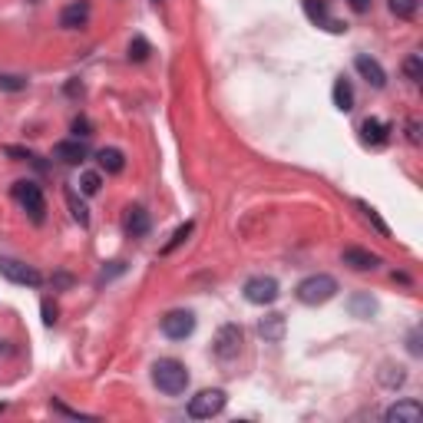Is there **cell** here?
Masks as SVG:
<instances>
[{"label":"cell","mask_w":423,"mask_h":423,"mask_svg":"<svg viewBox=\"0 0 423 423\" xmlns=\"http://www.w3.org/2000/svg\"><path fill=\"white\" fill-rule=\"evenodd\" d=\"M3 410H7V407H3V404H0V413H3Z\"/></svg>","instance_id":"36"},{"label":"cell","mask_w":423,"mask_h":423,"mask_svg":"<svg viewBox=\"0 0 423 423\" xmlns=\"http://www.w3.org/2000/svg\"><path fill=\"white\" fill-rule=\"evenodd\" d=\"M294 294H298L301 304L317 308V304H328L337 294V281H334L331 274H308L301 285L294 288Z\"/></svg>","instance_id":"2"},{"label":"cell","mask_w":423,"mask_h":423,"mask_svg":"<svg viewBox=\"0 0 423 423\" xmlns=\"http://www.w3.org/2000/svg\"><path fill=\"white\" fill-rule=\"evenodd\" d=\"M361 136H364V142H370V146H384L387 142V136H391V126L384 120H364L361 122Z\"/></svg>","instance_id":"16"},{"label":"cell","mask_w":423,"mask_h":423,"mask_svg":"<svg viewBox=\"0 0 423 423\" xmlns=\"http://www.w3.org/2000/svg\"><path fill=\"white\" fill-rule=\"evenodd\" d=\"M96 162H100V169H103V172H109V176H120L122 169H126V156H122L116 146H106V149L96 152Z\"/></svg>","instance_id":"17"},{"label":"cell","mask_w":423,"mask_h":423,"mask_svg":"<svg viewBox=\"0 0 423 423\" xmlns=\"http://www.w3.org/2000/svg\"><path fill=\"white\" fill-rule=\"evenodd\" d=\"M348 308H350V314L354 317H361V321H370V317L377 314V301H374V298H370V294H354V298H350L348 301Z\"/></svg>","instance_id":"20"},{"label":"cell","mask_w":423,"mask_h":423,"mask_svg":"<svg viewBox=\"0 0 423 423\" xmlns=\"http://www.w3.org/2000/svg\"><path fill=\"white\" fill-rule=\"evenodd\" d=\"M53 159H60L63 166H79L86 159V146L79 139H63L53 146Z\"/></svg>","instance_id":"12"},{"label":"cell","mask_w":423,"mask_h":423,"mask_svg":"<svg viewBox=\"0 0 423 423\" xmlns=\"http://www.w3.org/2000/svg\"><path fill=\"white\" fill-rule=\"evenodd\" d=\"M149 53H152V46L146 37H133L129 40V60L133 63H142V60H149Z\"/></svg>","instance_id":"25"},{"label":"cell","mask_w":423,"mask_h":423,"mask_svg":"<svg viewBox=\"0 0 423 423\" xmlns=\"http://www.w3.org/2000/svg\"><path fill=\"white\" fill-rule=\"evenodd\" d=\"M14 198L20 202V209L24 212H30V218L40 225L44 222V212H46V202H44V192H40V185L37 182H30V179H20V182H14Z\"/></svg>","instance_id":"4"},{"label":"cell","mask_w":423,"mask_h":423,"mask_svg":"<svg viewBox=\"0 0 423 423\" xmlns=\"http://www.w3.org/2000/svg\"><path fill=\"white\" fill-rule=\"evenodd\" d=\"M304 14H308V20L311 24H317V27H328V30H344L337 20H331V14H328V3L324 0H304Z\"/></svg>","instance_id":"15"},{"label":"cell","mask_w":423,"mask_h":423,"mask_svg":"<svg viewBox=\"0 0 423 423\" xmlns=\"http://www.w3.org/2000/svg\"><path fill=\"white\" fill-rule=\"evenodd\" d=\"M354 70H357V73H361L364 79L374 86V90H384V86H387V73H384V66H380L374 57L357 53V57H354Z\"/></svg>","instance_id":"9"},{"label":"cell","mask_w":423,"mask_h":423,"mask_svg":"<svg viewBox=\"0 0 423 423\" xmlns=\"http://www.w3.org/2000/svg\"><path fill=\"white\" fill-rule=\"evenodd\" d=\"M420 417H423V407L417 400H400V404L387 407V413H384L387 423H417Z\"/></svg>","instance_id":"13"},{"label":"cell","mask_w":423,"mask_h":423,"mask_svg":"<svg viewBox=\"0 0 423 423\" xmlns=\"http://www.w3.org/2000/svg\"><path fill=\"white\" fill-rule=\"evenodd\" d=\"M0 274L7 278V281H14V285H24V288H40L44 285V274L30 268V265H24V261H14V258H0Z\"/></svg>","instance_id":"8"},{"label":"cell","mask_w":423,"mask_h":423,"mask_svg":"<svg viewBox=\"0 0 423 423\" xmlns=\"http://www.w3.org/2000/svg\"><path fill=\"white\" fill-rule=\"evenodd\" d=\"M245 301L248 304H258V308H265V304H274L278 301V281H274L272 274H255V278H248L245 281Z\"/></svg>","instance_id":"5"},{"label":"cell","mask_w":423,"mask_h":423,"mask_svg":"<svg viewBox=\"0 0 423 423\" xmlns=\"http://www.w3.org/2000/svg\"><path fill=\"white\" fill-rule=\"evenodd\" d=\"M63 196H66V205H70V215H73L76 222H79V225H83V228L90 225V209H86V205L79 202V196H76V189H66Z\"/></svg>","instance_id":"21"},{"label":"cell","mask_w":423,"mask_h":423,"mask_svg":"<svg viewBox=\"0 0 423 423\" xmlns=\"http://www.w3.org/2000/svg\"><path fill=\"white\" fill-rule=\"evenodd\" d=\"M344 265L348 268H354V272H374L380 265V258L374 255V252H367V248H344Z\"/></svg>","instance_id":"14"},{"label":"cell","mask_w":423,"mask_h":423,"mask_svg":"<svg viewBox=\"0 0 423 423\" xmlns=\"http://www.w3.org/2000/svg\"><path fill=\"white\" fill-rule=\"evenodd\" d=\"M357 205H361V212H364V218H367V222H370V225L377 228L380 235H384V238H391V228H387V222H384V218H380V212L374 209V205H370V202H357Z\"/></svg>","instance_id":"22"},{"label":"cell","mask_w":423,"mask_h":423,"mask_svg":"<svg viewBox=\"0 0 423 423\" xmlns=\"http://www.w3.org/2000/svg\"><path fill=\"white\" fill-rule=\"evenodd\" d=\"M407 139L413 142V146H420V122H417V120L407 122Z\"/></svg>","instance_id":"32"},{"label":"cell","mask_w":423,"mask_h":423,"mask_svg":"<svg viewBox=\"0 0 423 423\" xmlns=\"http://www.w3.org/2000/svg\"><path fill=\"white\" fill-rule=\"evenodd\" d=\"M152 384L169 397H179L189 387V367L176 357H162V361L152 364Z\"/></svg>","instance_id":"1"},{"label":"cell","mask_w":423,"mask_h":423,"mask_svg":"<svg viewBox=\"0 0 423 423\" xmlns=\"http://www.w3.org/2000/svg\"><path fill=\"white\" fill-rule=\"evenodd\" d=\"M192 232H196V222H185V225H179L176 232H172V238H169V242L162 245V255H172V252H176V248H179V245L185 242V238H189Z\"/></svg>","instance_id":"23"},{"label":"cell","mask_w":423,"mask_h":423,"mask_svg":"<svg viewBox=\"0 0 423 423\" xmlns=\"http://www.w3.org/2000/svg\"><path fill=\"white\" fill-rule=\"evenodd\" d=\"M404 380H407V374H404V367H400V364H397V367L387 364V367H384V374H380V384H384V387H391V391H397Z\"/></svg>","instance_id":"24"},{"label":"cell","mask_w":423,"mask_h":423,"mask_svg":"<svg viewBox=\"0 0 423 423\" xmlns=\"http://www.w3.org/2000/svg\"><path fill=\"white\" fill-rule=\"evenodd\" d=\"M126 232H129L133 238H142V235L149 232V212L139 209V205L126 212Z\"/></svg>","instance_id":"19"},{"label":"cell","mask_w":423,"mask_h":423,"mask_svg":"<svg viewBox=\"0 0 423 423\" xmlns=\"http://www.w3.org/2000/svg\"><path fill=\"white\" fill-rule=\"evenodd\" d=\"M242 341H245V331L242 324H222L218 334H215V357L218 361H235L238 357V350H242Z\"/></svg>","instance_id":"6"},{"label":"cell","mask_w":423,"mask_h":423,"mask_svg":"<svg viewBox=\"0 0 423 423\" xmlns=\"http://www.w3.org/2000/svg\"><path fill=\"white\" fill-rule=\"evenodd\" d=\"M225 391H218V387H212V391H198L192 400H189V417L192 420H212V417H218L222 410H225Z\"/></svg>","instance_id":"3"},{"label":"cell","mask_w":423,"mask_h":423,"mask_svg":"<svg viewBox=\"0 0 423 423\" xmlns=\"http://www.w3.org/2000/svg\"><path fill=\"white\" fill-rule=\"evenodd\" d=\"M7 156H14V159H37V156H30L27 149H17V146H7Z\"/></svg>","instance_id":"33"},{"label":"cell","mask_w":423,"mask_h":423,"mask_svg":"<svg viewBox=\"0 0 423 423\" xmlns=\"http://www.w3.org/2000/svg\"><path fill=\"white\" fill-rule=\"evenodd\" d=\"M258 334L268 341V344H281L288 334V321L285 314H278V311H272V314H265L261 321H258Z\"/></svg>","instance_id":"10"},{"label":"cell","mask_w":423,"mask_h":423,"mask_svg":"<svg viewBox=\"0 0 423 423\" xmlns=\"http://www.w3.org/2000/svg\"><path fill=\"white\" fill-rule=\"evenodd\" d=\"M152 3H159V0H152Z\"/></svg>","instance_id":"37"},{"label":"cell","mask_w":423,"mask_h":423,"mask_svg":"<svg viewBox=\"0 0 423 423\" xmlns=\"http://www.w3.org/2000/svg\"><path fill=\"white\" fill-rule=\"evenodd\" d=\"M40 314H44V324H46V328H53V324H57V304H53V301H44V304H40Z\"/></svg>","instance_id":"31"},{"label":"cell","mask_w":423,"mask_h":423,"mask_svg":"<svg viewBox=\"0 0 423 423\" xmlns=\"http://www.w3.org/2000/svg\"><path fill=\"white\" fill-rule=\"evenodd\" d=\"M90 20V3L86 0H73L60 10V27L63 30H76V27H86Z\"/></svg>","instance_id":"11"},{"label":"cell","mask_w":423,"mask_h":423,"mask_svg":"<svg viewBox=\"0 0 423 423\" xmlns=\"http://www.w3.org/2000/svg\"><path fill=\"white\" fill-rule=\"evenodd\" d=\"M350 7H354L357 14H367V10H370V0H350Z\"/></svg>","instance_id":"34"},{"label":"cell","mask_w":423,"mask_h":423,"mask_svg":"<svg viewBox=\"0 0 423 423\" xmlns=\"http://www.w3.org/2000/svg\"><path fill=\"white\" fill-rule=\"evenodd\" d=\"M410 354H420V334H410Z\"/></svg>","instance_id":"35"},{"label":"cell","mask_w":423,"mask_h":423,"mask_svg":"<svg viewBox=\"0 0 423 423\" xmlns=\"http://www.w3.org/2000/svg\"><path fill=\"white\" fill-rule=\"evenodd\" d=\"M404 76H407L410 83H420L423 79V57L420 53H410L407 60H404Z\"/></svg>","instance_id":"27"},{"label":"cell","mask_w":423,"mask_h":423,"mask_svg":"<svg viewBox=\"0 0 423 423\" xmlns=\"http://www.w3.org/2000/svg\"><path fill=\"white\" fill-rule=\"evenodd\" d=\"M70 129H73V133H76V139H79V136H83V139H86V136H93V126H90V120H86V116H76Z\"/></svg>","instance_id":"30"},{"label":"cell","mask_w":423,"mask_h":423,"mask_svg":"<svg viewBox=\"0 0 423 423\" xmlns=\"http://www.w3.org/2000/svg\"><path fill=\"white\" fill-rule=\"evenodd\" d=\"M387 3H391V14L400 17V20H410L420 7V0H387Z\"/></svg>","instance_id":"28"},{"label":"cell","mask_w":423,"mask_h":423,"mask_svg":"<svg viewBox=\"0 0 423 423\" xmlns=\"http://www.w3.org/2000/svg\"><path fill=\"white\" fill-rule=\"evenodd\" d=\"M100 189H103V176H100V172H83V176H79V192H83V196H96V192H100Z\"/></svg>","instance_id":"26"},{"label":"cell","mask_w":423,"mask_h":423,"mask_svg":"<svg viewBox=\"0 0 423 423\" xmlns=\"http://www.w3.org/2000/svg\"><path fill=\"white\" fill-rule=\"evenodd\" d=\"M0 90H3V93H20V90H27V79H24V76L3 73V76H0Z\"/></svg>","instance_id":"29"},{"label":"cell","mask_w":423,"mask_h":423,"mask_svg":"<svg viewBox=\"0 0 423 423\" xmlns=\"http://www.w3.org/2000/svg\"><path fill=\"white\" fill-rule=\"evenodd\" d=\"M192 331H196V314L185 308H176L162 317V334L169 341H185V337H192Z\"/></svg>","instance_id":"7"},{"label":"cell","mask_w":423,"mask_h":423,"mask_svg":"<svg viewBox=\"0 0 423 423\" xmlns=\"http://www.w3.org/2000/svg\"><path fill=\"white\" fill-rule=\"evenodd\" d=\"M331 96H334V106L341 109V113H350L354 109V86H350V79H334V90H331Z\"/></svg>","instance_id":"18"}]
</instances>
